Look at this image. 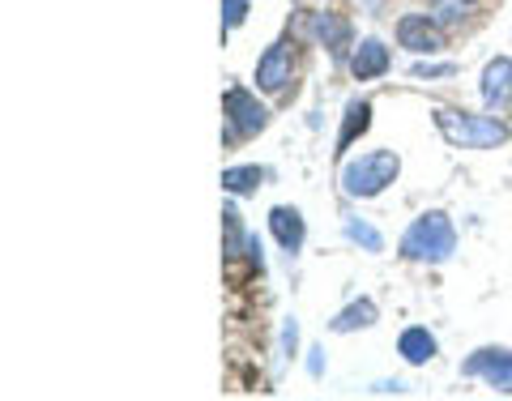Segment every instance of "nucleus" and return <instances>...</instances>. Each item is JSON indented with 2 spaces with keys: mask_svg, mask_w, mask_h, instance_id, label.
Listing matches in <instances>:
<instances>
[{
  "mask_svg": "<svg viewBox=\"0 0 512 401\" xmlns=\"http://www.w3.org/2000/svg\"><path fill=\"white\" fill-rule=\"evenodd\" d=\"M436 128L444 141H453L461 150H495L508 141V124L495 116H474V111H457V107H436Z\"/></svg>",
  "mask_w": 512,
  "mask_h": 401,
  "instance_id": "nucleus-1",
  "label": "nucleus"
},
{
  "mask_svg": "<svg viewBox=\"0 0 512 401\" xmlns=\"http://www.w3.org/2000/svg\"><path fill=\"white\" fill-rule=\"evenodd\" d=\"M453 252H457V231L444 210H427L423 218H414L410 231L402 235V256H410V261L444 265Z\"/></svg>",
  "mask_w": 512,
  "mask_h": 401,
  "instance_id": "nucleus-2",
  "label": "nucleus"
},
{
  "mask_svg": "<svg viewBox=\"0 0 512 401\" xmlns=\"http://www.w3.org/2000/svg\"><path fill=\"white\" fill-rule=\"evenodd\" d=\"M397 171H402V158L393 150L359 154V158H350V163H342V188H346V197H359V201L380 197V192L397 180Z\"/></svg>",
  "mask_w": 512,
  "mask_h": 401,
  "instance_id": "nucleus-3",
  "label": "nucleus"
},
{
  "mask_svg": "<svg viewBox=\"0 0 512 401\" xmlns=\"http://www.w3.org/2000/svg\"><path fill=\"white\" fill-rule=\"evenodd\" d=\"M222 111H227V124H231V137H256L269 128V107L256 103V94L244 86H231L222 94Z\"/></svg>",
  "mask_w": 512,
  "mask_h": 401,
  "instance_id": "nucleus-4",
  "label": "nucleus"
},
{
  "mask_svg": "<svg viewBox=\"0 0 512 401\" xmlns=\"http://www.w3.org/2000/svg\"><path fill=\"white\" fill-rule=\"evenodd\" d=\"M461 376L483 380V384H491L495 393H512V350H504V346L474 350V355L461 363Z\"/></svg>",
  "mask_w": 512,
  "mask_h": 401,
  "instance_id": "nucleus-5",
  "label": "nucleus"
},
{
  "mask_svg": "<svg viewBox=\"0 0 512 401\" xmlns=\"http://www.w3.org/2000/svg\"><path fill=\"white\" fill-rule=\"evenodd\" d=\"M397 43L414 56H436L444 47V30L431 13H406V18H397Z\"/></svg>",
  "mask_w": 512,
  "mask_h": 401,
  "instance_id": "nucleus-6",
  "label": "nucleus"
},
{
  "mask_svg": "<svg viewBox=\"0 0 512 401\" xmlns=\"http://www.w3.org/2000/svg\"><path fill=\"white\" fill-rule=\"evenodd\" d=\"M291 69H295V56H291V39H278L265 47V56L256 60V90L265 94H278L291 82Z\"/></svg>",
  "mask_w": 512,
  "mask_h": 401,
  "instance_id": "nucleus-7",
  "label": "nucleus"
},
{
  "mask_svg": "<svg viewBox=\"0 0 512 401\" xmlns=\"http://www.w3.org/2000/svg\"><path fill=\"white\" fill-rule=\"evenodd\" d=\"M483 103H487V111H508L512 107V60L508 56H495L487 69H483Z\"/></svg>",
  "mask_w": 512,
  "mask_h": 401,
  "instance_id": "nucleus-8",
  "label": "nucleus"
},
{
  "mask_svg": "<svg viewBox=\"0 0 512 401\" xmlns=\"http://www.w3.org/2000/svg\"><path fill=\"white\" fill-rule=\"evenodd\" d=\"M389 47H384L380 39H363L355 52H350V73H355V82H372V77H384L389 73Z\"/></svg>",
  "mask_w": 512,
  "mask_h": 401,
  "instance_id": "nucleus-9",
  "label": "nucleus"
},
{
  "mask_svg": "<svg viewBox=\"0 0 512 401\" xmlns=\"http://www.w3.org/2000/svg\"><path fill=\"white\" fill-rule=\"evenodd\" d=\"M269 231H274L282 252L303 248V214L295 210V205H274V210H269Z\"/></svg>",
  "mask_w": 512,
  "mask_h": 401,
  "instance_id": "nucleus-10",
  "label": "nucleus"
},
{
  "mask_svg": "<svg viewBox=\"0 0 512 401\" xmlns=\"http://www.w3.org/2000/svg\"><path fill=\"white\" fill-rule=\"evenodd\" d=\"M397 355H402L410 367H423V363L436 359V338H431L423 325H410L402 338H397Z\"/></svg>",
  "mask_w": 512,
  "mask_h": 401,
  "instance_id": "nucleus-11",
  "label": "nucleus"
},
{
  "mask_svg": "<svg viewBox=\"0 0 512 401\" xmlns=\"http://www.w3.org/2000/svg\"><path fill=\"white\" fill-rule=\"evenodd\" d=\"M367 124H372V103L367 99H355L346 107V116H342V133H338V158L355 146V137L367 133Z\"/></svg>",
  "mask_w": 512,
  "mask_h": 401,
  "instance_id": "nucleus-12",
  "label": "nucleus"
},
{
  "mask_svg": "<svg viewBox=\"0 0 512 401\" xmlns=\"http://www.w3.org/2000/svg\"><path fill=\"white\" fill-rule=\"evenodd\" d=\"M312 35L329 47L333 56H342L346 47H350V30L342 18H333V13H312Z\"/></svg>",
  "mask_w": 512,
  "mask_h": 401,
  "instance_id": "nucleus-13",
  "label": "nucleus"
},
{
  "mask_svg": "<svg viewBox=\"0 0 512 401\" xmlns=\"http://www.w3.org/2000/svg\"><path fill=\"white\" fill-rule=\"evenodd\" d=\"M376 303L372 299H359V303H350V308L346 312H338V316H333L329 320V329L333 333H355V329H367V325H376Z\"/></svg>",
  "mask_w": 512,
  "mask_h": 401,
  "instance_id": "nucleus-14",
  "label": "nucleus"
},
{
  "mask_svg": "<svg viewBox=\"0 0 512 401\" xmlns=\"http://www.w3.org/2000/svg\"><path fill=\"white\" fill-rule=\"evenodd\" d=\"M261 184H265L261 167H227L222 171V192H231V197H252Z\"/></svg>",
  "mask_w": 512,
  "mask_h": 401,
  "instance_id": "nucleus-15",
  "label": "nucleus"
},
{
  "mask_svg": "<svg viewBox=\"0 0 512 401\" xmlns=\"http://www.w3.org/2000/svg\"><path fill=\"white\" fill-rule=\"evenodd\" d=\"M474 0H436V9H431V18H436L440 26H461L470 18Z\"/></svg>",
  "mask_w": 512,
  "mask_h": 401,
  "instance_id": "nucleus-16",
  "label": "nucleus"
},
{
  "mask_svg": "<svg viewBox=\"0 0 512 401\" xmlns=\"http://www.w3.org/2000/svg\"><path fill=\"white\" fill-rule=\"evenodd\" d=\"M346 235L355 239L359 248H367V252H384V239H380V231H376V227H367L363 218H350V222H346Z\"/></svg>",
  "mask_w": 512,
  "mask_h": 401,
  "instance_id": "nucleus-17",
  "label": "nucleus"
},
{
  "mask_svg": "<svg viewBox=\"0 0 512 401\" xmlns=\"http://www.w3.org/2000/svg\"><path fill=\"white\" fill-rule=\"evenodd\" d=\"M248 18V0H222V26L235 30V26H244Z\"/></svg>",
  "mask_w": 512,
  "mask_h": 401,
  "instance_id": "nucleus-18",
  "label": "nucleus"
},
{
  "mask_svg": "<svg viewBox=\"0 0 512 401\" xmlns=\"http://www.w3.org/2000/svg\"><path fill=\"white\" fill-rule=\"evenodd\" d=\"M222 227H227V252H235L239 248V235H244V231H239V214L235 210H222Z\"/></svg>",
  "mask_w": 512,
  "mask_h": 401,
  "instance_id": "nucleus-19",
  "label": "nucleus"
},
{
  "mask_svg": "<svg viewBox=\"0 0 512 401\" xmlns=\"http://www.w3.org/2000/svg\"><path fill=\"white\" fill-rule=\"evenodd\" d=\"M453 64H414V77H448Z\"/></svg>",
  "mask_w": 512,
  "mask_h": 401,
  "instance_id": "nucleus-20",
  "label": "nucleus"
},
{
  "mask_svg": "<svg viewBox=\"0 0 512 401\" xmlns=\"http://www.w3.org/2000/svg\"><path fill=\"white\" fill-rule=\"evenodd\" d=\"M282 342H286V355H295V342H299V325H295V320L282 329Z\"/></svg>",
  "mask_w": 512,
  "mask_h": 401,
  "instance_id": "nucleus-21",
  "label": "nucleus"
}]
</instances>
